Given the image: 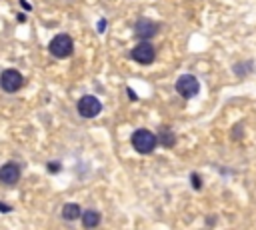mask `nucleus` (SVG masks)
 Segmentation results:
<instances>
[{
  "mask_svg": "<svg viewBox=\"0 0 256 230\" xmlns=\"http://www.w3.org/2000/svg\"><path fill=\"white\" fill-rule=\"evenodd\" d=\"M130 142H132V148L138 154H150L156 148V136L146 128L134 130L132 136H130Z\"/></svg>",
  "mask_w": 256,
  "mask_h": 230,
  "instance_id": "obj_1",
  "label": "nucleus"
},
{
  "mask_svg": "<svg viewBox=\"0 0 256 230\" xmlns=\"http://www.w3.org/2000/svg\"><path fill=\"white\" fill-rule=\"evenodd\" d=\"M48 50L50 54L54 56V58H68V56L72 54L74 50V42L68 34H56L50 44H48Z\"/></svg>",
  "mask_w": 256,
  "mask_h": 230,
  "instance_id": "obj_2",
  "label": "nucleus"
},
{
  "mask_svg": "<svg viewBox=\"0 0 256 230\" xmlns=\"http://www.w3.org/2000/svg\"><path fill=\"white\" fill-rule=\"evenodd\" d=\"M176 92L190 100V98H194L198 92H200V82L196 76H192V74H182L178 80H176Z\"/></svg>",
  "mask_w": 256,
  "mask_h": 230,
  "instance_id": "obj_3",
  "label": "nucleus"
},
{
  "mask_svg": "<svg viewBox=\"0 0 256 230\" xmlns=\"http://www.w3.org/2000/svg\"><path fill=\"white\" fill-rule=\"evenodd\" d=\"M22 84H24V76L16 68H8V70H4L2 74H0V88H2L4 92H8V94L18 92L22 88Z\"/></svg>",
  "mask_w": 256,
  "mask_h": 230,
  "instance_id": "obj_4",
  "label": "nucleus"
},
{
  "mask_svg": "<svg viewBox=\"0 0 256 230\" xmlns=\"http://www.w3.org/2000/svg\"><path fill=\"white\" fill-rule=\"evenodd\" d=\"M76 110H78V114L82 118H94V116H98V114L102 112V102L96 96H92V94H86V96H82L78 100Z\"/></svg>",
  "mask_w": 256,
  "mask_h": 230,
  "instance_id": "obj_5",
  "label": "nucleus"
},
{
  "mask_svg": "<svg viewBox=\"0 0 256 230\" xmlns=\"http://www.w3.org/2000/svg\"><path fill=\"white\" fill-rule=\"evenodd\" d=\"M130 58H132L134 62H138V64L148 66V64H152L154 58H156V50H154V46H152L150 42H140L138 46L132 48Z\"/></svg>",
  "mask_w": 256,
  "mask_h": 230,
  "instance_id": "obj_6",
  "label": "nucleus"
},
{
  "mask_svg": "<svg viewBox=\"0 0 256 230\" xmlns=\"http://www.w3.org/2000/svg\"><path fill=\"white\" fill-rule=\"evenodd\" d=\"M134 34L142 42H148L150 38H154L158 34V24L152 22V20H148V18H138L134 22Z\"/></svg>",
  "mask_w": 256,
  "mask_h": 230,
  "instance_id": "obj_7",
  "label": "nucleus"
},
{
  "mask_svg": "<svg viewBox=\"0 0 256 230\" xmlns=\"http://www.w3.org/2000/svg\"><path fill=\"white\" fill-rule=\"evenodd\" d=\"M20 180V166L16 162H6L0 166V182L6 186H14Z\"/></svg>",
  "mask_w": 256,
  "mask_h": 230,
  "instance_id": "obj_8",
  "label": "nucleus"
},
{
  "mask_svg": "<svg viewBox=\"0 0 256 230\" xmlns=\"http://www.w3.org/2000/svg\"><path fill=\"white\" fill-rule=\"evenodd\" d=\"M160 140V144L162 146H166V148H172L174 146V142H176V134L170 130V128H166V126H162L158 130V136H156V142Z\"/></svg>",
  "mask_w": 256,
  "mask_h": 230,
  "instance_id": "obj_9",
  "label": "nucleus"
},
{
  "mask_svg": "<svg viewBox=\"0 0 256 230\" xmlns=\"http://www.w3.org/2000/svg\"><path fill=\"white\" fill-rule=\"evenodd\" d=\"M80 220H82V226H84L86 230H92V228H96V226L100 224V212H96V210H86V212H82Z\"/></svg>",
  "mask_w": 256,
  "mask_h": 230,
  "instance_id": "obj_10",
  "label": "nucleus"
},
{
  "mask_svg": "<svg viewBox=\"0 0 256 230\" xmlns=\"http://www.w3.org/2000/svg\"><path fill=\"white\" fill-rule=\"evenodd\" d=\"M80 216H82V210H80L78 204L68 202V204H64V206H62V218H64V220L72 222V220H78Z\"/></svg>",
  "mask_w": 256,
  "mask_h": 230,
  "instance_id": "obj_11",
  "label": "nucleus"
},
{
  "mask_svg": "<svg viewBox=\"0 0 256 230\" xmlns=\"http://www.w3.org/2000/svg\"><path fill=\"white\" fill-rule=\"evenodd\" d=\"M190 184L194 186V190H200V188H202V180H200V176H198V174H192V176H190Z\"/></svg>",
  "mask_w": 256,
  "mask_h": 230,
  "instance_id": "obj_12",
  "label": "nucleus"
},
{
  "mask_svg": "<svg viewBox=\"0 0 256 230\" xmlns=\"http://www.w3.org/2000/svg\"><path fill=\"white\" fill-rule=\"evenodd\" d=\"M48 172H52V174H56V172H60V164L58 162H48Z\"/></svg>",
  "mask_w": 256,
  "mask_h": 230,
  "instance_id": "obj_13",
  "label": "nucleus"
},
{
  "mask_svg": "<svg viewBox=\"0 0 256 230\" xmlns=\"http://www.w3.org/2000/svg\"><path fill=\"white\" fill-rule=\"evenodd\" d=\"M0 212H4V214H6V212H12V206H8V204H4V202H2V200H0Z\"/></svg>",
  "mask_w": 256,
  "mask_h": 230,
  "instance_id": "obj_14",
  "label": "nucleus"
},
{
  "mask_svg": "<svg viewBox=\"0 0 256 230\" xmlns=\"http://www.w3.org/2000/svg\"><path fill=\"white\" fill-rule=\"evenodd\" d=\"M104 30H106V20H104V18H102V20H100V22H98V32H100V34H102V32H104Z\"/></svg>",
  "mask_w": 256,
  "mask_h": 230,
  "instance_id": "obj_15",
  "label": "nucleus"
},
{
  "mask_svg": "<svg viewBox=\"0 0 256 230\" xmlns=\"http://www.w3.org/2000/svg\"><path fill=\"white\" fill-rule=\"evenodd\" d=\"M20 6H22V8L26 10V12H28V10H32V6H30V2H26V0H20Z\"/></svg>",
  "mask_w": 256,
  "mask_h": 230,
  "instance_id": "obj_16",
  "label": "nucleus"
},
{
  "mask_svg": "<svg viewBox=\"0 0 256 230\" xmlns=\"http://www.w3.org/2000/svg\"><path fill=\"white\" fill-rule=\"evenodd\" d=\"M126 92H128V96H130V100H136V98H138V96L134 94V90H132V88H126Z\"/></svg>",
  "mask_w": 256,
  "mask_h": 230,
  "instance_id": "obj_17",
  "label": "nucleus"
},
{
  "mask_svg": "<svg viewBox=\"0 0 256 230\" xmlns=\"http://www.w3.org/2000/svg\"><path fill=\"white\" fill-rule=\"evenodd\" d=\"M16 18H18V22H26V14H18Z\"/></svg>",
  "mask_w": 256,
  "mask_h": 230,
  "instance_id": "obj_18",
  "label": "nucleus"
}]
</instances>
